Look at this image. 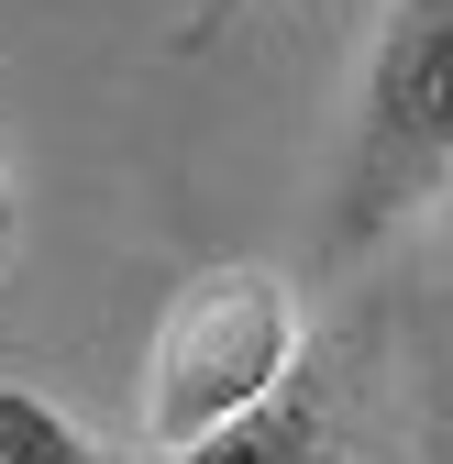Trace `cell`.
Here are the masks:
<instances>
[{"mask_svg":"<svg viewBox=\"0 0 453 464\" xmlns=\"http://www.w3.org/2000/svg\"><path fill=\"white\" fill-rule=\"evenodd\" d=\"M288 354H299V299L265 266H210V276H188L178 299H166V321H155L144 431L166 453L199 442V431H221L233 410H255V398L288 376Z\"/></svg>","mask_w":453,"mask_h":464,"instance_id":"6da1fadb","label":"cell"},{"mask_svg":"<svg viewBox=\"0 0 453 464\" xmlns=\"http://www.w3.org/2000/svg\"><path fill=\"white\" fill-rule=\"evenodd\" d=\"M453 178V0H399L365 111H354V166H343V244H365L376 221H399Z\"/></svg>","mask_w":453,"mask_h":464,"instance_id":"7a4b0ae2","label":"cell"},{"mask_svg":"<svg viewBox=\"0 0 453 464\" xmlns=\"http://www.w3.org/2000/svg\"><path fill=\"white\" fill-rule=\"evenodd\" d=\"M178 464H321V410H299V398H255V410H233L221 431L178 442Z\"/></svg>","mask_w":453,"mask_h":464,"instance_id":"3957f363","label":"cell"},{"mask_svg":"<svg viewBox=\"0 0 453 464\" xmlns=\"http://www.w3.org/2000/svg\"><path fill=\"white\" fill-rule=\"evenodd\" d=\"M0 464H89V442L55 420L34 387H0Z\"/></svg>","mask_w":453,"mask_h":464,"instance_id":"277c9868","label":"cell"}]
</instances>
